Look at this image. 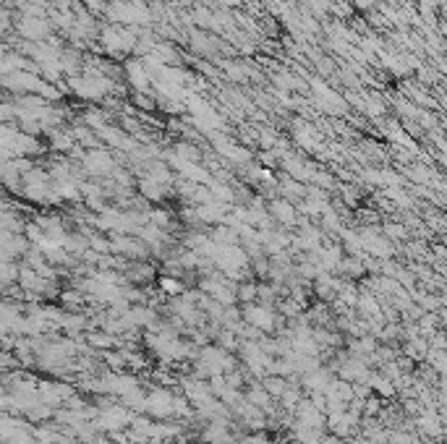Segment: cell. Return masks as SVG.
Returning <instances> with one entry per match:
<instances>
[{
  "label": "cell",
  "instance_id": "3957f363",
  "mask_svg": "<svg viewBox=\"0 0 447 444\" xmlns=\"http://www.w3.org/2000/svg\"><path fill=\"white\" fill-rule=\"evenodd\" d=\"M243 319L249 321V327H257L259 332H267V329L275 327V314H272V309L269 306H264V303H251V306H246L243 309Z\"/></svg>",
  "mask_w": 447,
  "mask_h": 444
},
{
  "label": "cell",
  "instance_id": "5b68a950",
  "mask_svg": "<svg viewBox=\"0 0 447 444\" xmlns=\"http://www.w3.org/2000/svg\"><path fill=\"white\" fill-rule=\"evenodd\" d=\"M125 76L131 81V87L136 92H147V89L152 87V79H149V73L144 71L142 61H128L125 63Z\"/></svg>",
  "mask_w": 447,
  "mask_h": 444
},
{
  "label": "cell",
  "instance_id": "30bf717a",
  "mask_svg": "<svg viewBox=\"0 0 447 444\" xmlns=\"http://www.w3.org/2000/svg\"><path fill=\"white\" fill-rule=\"evenodd\" d=\"M257 290H259V285H243L235 290V298H241V301H251V298H257Z\"/></svg>",
  "mask_w": 447,
  "mask_h": 444
},
{
  "label": "cell",
  "instance_id": "9c48e42d",
  "mask_svg": "<svg viewBox=\"0 0 447 444\" xmlns=\"http://www.w3.org/2000/svg\"><path fill=\"white\" fill-rule=\"evenodd\" d=\"M249 402L257 408V405H262V408H267L269 405V395L264 392V387H254V390L249 392Z\"/></svg>",
  "mask_w": 447,
  "mask_h": 444
},
{
  "label": "cell",
  "instance_id": "4fadbf2b",
  "mask_svg": "<svg viewBox=\"0 0 447 444\" xmlns=\"http://www.w3.org/2000/svg\"><path fill=\"white\" fill-rule=\"evenodd\" d=\"M385 230L390 233V235H395V238H405V230H403V228H398V225H387Z\"/></svg>",
  "mask_w": 447,
  "mask_h": 444
},
{
  "label": "cell",
  "instance_id": "52a82bcc",
  "mask_svg": "<svg viewBox=\"0 0 447 444\" xmlns=\"http://www.w3.org/2000/svg\"><path fill=\"white\" fill-rule=\"evenodd\" d=\"M269 212H272V217H278L283 225H295V206L290 204V202H286V199H280V202H272V206H269Z\"/></svg>",
  "mask_w": 447,
  "mask_h": 444
},
{
  "label": "cell",
  "instance_id": "8992f818",
  "mask_svg": "<svg viewBox=\"0 0 447 444\" xmlns=\"http://www.w3.org/2000/svg\"><path fill=\"white\" fill-rule=\"evenodd\" d=\"M134 418L128 416L123 408H110V410H102V416H99V426L108 428V431H121V426L125 424H131Z\"/></svg>",
  "mask_w": 447,
  "mask_h": 444
},
{
  "label": "cell",
  "instance_id": "ba28073f",
  "mask_svg": "<svg viewBox=\"0 0 447 444\" xmlns=\"http://www.w3.org/2000/svg\"><path fill=\"white\" fill-rule=\"evenodd\" d=\"M286 390H288L286 379H278V376H269L267 382H264V392H267V395H272V397H280V395H283Z\"/></svg>",
  "mask_w": 447,
  "mask_h": 444
},
{
  "label": "cell",
  "instance_id": "277c9868",
  "mask_svg": "<svg viewBox=\"0 0 447 444\" xmlns=\"http://www.w3.org/2000/svg\"><path fill=\"white\" fill-rule=\"evenodd\" d=\"M361 251H367V254H372V257H379V259H385L393 254V246H390V240L382 238V235H376V233L367 230V233H361Z\"/></svg>",
  "mask_w": 447,
  "mask_h": 444
},
{
  "label": "cell",
  "instance_id": "9a60e30c",
  "mask_svg": "<svg viewBox=\"0 0 447 444\" xmlns=\"http://www.w3.org/2000/svg\"><path fill=\"white\" fill-rule=\"evenodd\" d=\"M92 444H113V442H108V439H94Z\"/></svg>",
  "mask_w": 447,
  "mask_h": 444
},
{
  "label": "cell",
  "instance_id": "7c38bea8",
  "mask_svg": "<svg viewBox=\"0 0 447 444\" xmlns=\"http://www.w3.org/2000/svg\"><path fill=\"white\" fill-rule=\"evenodd\" d=\"M134 102L142 107V110H154V99H147V94H144V92H136Z\"/></svg>",
  "mask_w": 447,
  "mask_h": 444
},
{
  "label": "cell",
  "instance_id": "8fae6325",
  "mask_svg": "<svg viewBox=\"0 0 447 444\" xmlns=\"http://www.w3.org/2000/svg\"><path fill=\"white\" fill-rule=\"evenodd\" d=\"M162 290H165V293L180 295V293H183V285H180L178 280H170V277H165V280H162Z\"/></svg>",
  "mask_w": 447,
  "mask_h": 444
},
{
  "label": "cell",
  "instance_id": "2e32d148",
  "mask_svg": "<svg viewBox=\"0 0 447 444\" xmlns=\"http://www.w3.org/2000/svg\"><path fill=\"white\" fill-rule=\"evenodd\" d=\"M162 3H165V0H162Z\"/></svg>",
  "mask_w": 447,
  "mask_h": 444
},
{
  "label": "cell",
  "instance_id": "5bb4252c",
  "mask_svg": "<svg viewBox=\"0 0 447 444\" xmlns=\"http://www.w3.org/2000/svg\"><path fill=\"white\" fill-rule=\"evenodd\" d=\"M374 3L376 0H353V6H356V8H364V11H369Z\"/></svg>",
  "mask_w": 447,
  "mask_h": 444
},
{
  "label": "cell",
  "instance_id": "6da1fadb",
  "mask_svg": "<svg viewBox=\"0 0 447 444\" xmlns=\"http://www.w3.org/2000/svg\"><path fill=\"white\" fill-rule=\"evenodd\" d=\"M16 32L29 42H45L50 39V32H53V24L47 18H37V16H21L16 21Z\"/></svg>",
  "mask_w": 447,
  "mask_h": 444
},
{
  "label": "cell",
  "instance_id": "7a4b0ae2",
  "mask_svg": "<svg viewBox=\"0 0 447 444\" xmlns=\"http://www.w3.org/2000/svg\"><path fill=\"white\" fill-rule=\"evenodd\" d=\"M84 168H87V173H92V175H110L113 170H116V160H113V154L105 149H90L87 154H84Z\"/></svg>",
  "mask_w": 447,
  "mask_h": 444
}]
</instances>
